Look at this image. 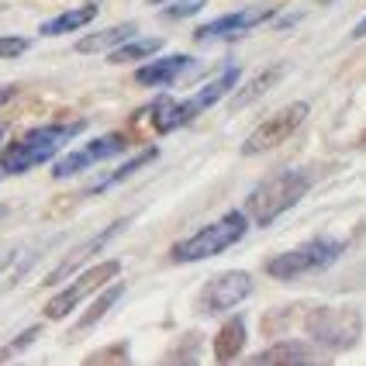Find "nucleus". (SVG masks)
<instances>
[{"instance_id":"f257e3e1","label":"nucleus","mask_w":366,"mask_h":366,"mask_svg":"<svg viewBox=\"0 0 366 366\" xmlns=\"http://www.w3.org/2000/svg\"><path fill=\"white\" fill-rule=\"evenodd\" d=\"M307 180L305 173H280V177H269L263 180L249 197H245V211L252 214L256 224H273L284 211H290L294 204L307 194Z\"/></svg>"},{"instance_id":"f03ea898","label":"nucleus","mask_w":366,"mask_h":366,"mask_svg":"<svg viewBox=\"0 0 366 366\" xmlns=\"http://www.w3.org/2000/svg\"><path fill=\"white\" fill-rule=\"evenodd\" d=\"M245 232H249V222H245L242 211H228V214L218 218L214 224H207V228H201V232H194L190 239H183V242L173 245V259H177V263L211 259V256H218V252H224V249H232Z\"/></svg>"},{"instance_id":"7ed1b4c3","label":"nucleus","mask_w":366,"mask_h":366,"mask_svg":"<svg viewBox=\"0 0 366 366\" xmlns=\"http://www.w3.org/2000/svg\"><path fill=\"white\" fill-rule=\"evenodd\" d=\"M346 245L335 242V239H311V242L297 245L290 252H280L266 263V273L277 277V280H297V277H307V273H318V269H328L342 256Z\"/></svg>"},{"instance_id":"20e7f679","label":"nucleus","mask_w":366,"mask_h":366,"mask_svg":"<svg viewBox=\"0 0 366 366\" xmlns=\"http://www.w3.org/2000/svg\"><path fill=\"white\" fill-rule=\"evenodd\" d=\"M307 335L325 349H352L363 335V315L356 307H318L307 318Z\"/></svg>"},{"instance_id":"39448f33","label":"nucleus","mask_w":366,"mask_h":366,"mask_svg":"<svg viewBox=\"0 0 366 366\" xmlns=\"http://www.w3.org/2000/svg\"><path fill=\"white\" fill-rule=\"evenodd\" d=\"M118 273H122V263H118V259H104V263L90 266L83 277H76V280L66 287V290H59V294L45 305V318H52V322H56V318H66L73 307L80 305L83 297L97 294V290H101L104 284H111Z\"/></svg>"},{"instance_id":"423d86ee","label":"nucleus","mask_w":366,"mask_h":366,"mask_svg":"<svg viewBox=\"0 0 366 366\" xmlns=\"http://www.w3.org/2000/svg\"><path fill=\"white\" fill-rule=\"evenodd\" d=\"M307 118V104L305 101H294L287 104L284 111H277L273 118H266L249 139L242 142V152L245 156H259V152H269V149H277V145H284Z\"/></svg>"},{"instance_id":"0eeeda50","label":"nucleus","mask_w":366,"mask_h":366,"mask_svg":"<svg viewBox=\"0 0 366 366\" xmlns=\"http://www.w3.org/2000/svg\"><path fill=\"white\" fill-rule=\"evenodd\" d=\"M252 294V277L245 269H228V273H218L211 277L201 290V311L204 315H222V311H232L235 305H242L245 297Z\"/></svg>"},{"instance_id":"6e6552de","label":"nucleus","mask_w":366,"mask_h":366,"mask_svg":"<svg viewBox=\"0 0 366 366\" xmlns=\"http://www.w3.org/2000/svg\"><path fill=\"white\" fill-rule=\"evenodd\" d=\"M118 152H124V135H118V132H114V135H101V139H94V142L83 145L80 152L59 159L56 169H52V177H73V173H80L86 166L101 163V159H111V156H118Z\"/></svg>"},{"instance_id":"1a4fd4ad","label":"nucleus","mask_w":366,"mask_h":366,"mask_svg":"<svg viewBox=\"0 0 366 366\" xmlns=\"http://www.w3.org/2000/svg\"><path fill=\"white\" fill-rule=\"evenodd\" d=\"M122 228H128V218H122V222H114V224H111V228H104V232H97L94 239H86V242H80V245H76V249H69V252H66V259H62V263L56 266L52 273H49V280H45V287H56V284H62V280H66V277H69L73 269H80V266H83V259H90L94 252H101L104 245L111 242V239H114V235H118Z\"/></svg>"},{"instance_id":"9d476101","label":"nucleus","mask_w":366,"mask_h":366,"mask_svg":"<svg viewBox=\"0 0 366 366\" xmlns=\"http://www.w3.org/2000/svg\"><path fill=\"white\" fill-rule=\"evenodd\" d=\"M80 132H83V122L80 124H45V128L24 132V142L31 149L35 163H45V159H52L62 145L69 142L73 135H80Z\"/></svg>"},{"instance_id":"9b49d317","label":"nucleus","mask_w":366,"mask_h":366,"mask_svg":"<svg viewBox=\"0 0 366 366\" xmlns=\"http://www.w3.org/2000/svg\"><path fill=\"white\" fill-rule=\"evenodd\" d=\"M273 18V11H266V7H252V11H235V14H224V18L211 21V24H201L197 28V35L194 39H228V35H239V31H249V28H256V24H263V21Z\"/></svg>"},{"instance_id":"f8f14e48","label":"nucleus","mask_w":366,"mask_h":366,"mask_svg":"<svg viewBox=\"0 0 366 366\" xmlns=\"http://www.w3.org/2000/svg\"><path fill=\"white\" fill-rule=\"evenodd\" d=\"M239 76H242V69H239V66H228V69H224L222 76H218V80H211V83H207V86H204L201 94H197V97L183 101V104H180L183 122H194V118L201 114L204 107H211V104H218V101H222L224 94H228V90H232V86L239 83Z\"/></svg>"},{"instance_id":"ddd939ff","label":"nucleus","mask_w":366,"mask_h":366,"mask_svg":"<svg viewBox=\"0 0 366 366\" xmlns=\"http://www.w3.org/2000/svg\"><path fill=\"white\" fill-rule=\"evenodd\" d=\"M190 66H194L190 56H166V59H156V62H149V66H142L135 73V80L142 83V86H166V83H173Z\"/></svg>"},{"instance_id":"4468645a","label":"nucleus","mask_w":366,"mask_h":366,"mask_svg":"<svg viewBox=\"0 0 366 366\" xmlns=\"http://www.w3.org/2000/svg\"><path fill=\"white\" fill-rule=\"evenodd\" d=\"M135 31H139V28H135L132 21H124V24H114V28H104L97 35H86V39H80L73 49L83 52V56H90V52H111V49H118L122 41L132 39Z\"/></svg>"},{"instance_id":"2eb2a0df","label":"nucleus","mask_w":366,"mask_h":366,"mask_svg":"<svg viewBox=\"0 0 366 366\" xmlns=\"http://www.w3.org/2000/svg\"><path fill=\"white\" fill-rule=\"evenodd\" d=\"M245 346V322L235 315V318H228L222 325V332L214 335V360L218 363H232Z\"/></svg>"},{"instance_id":"dca6fc26","label":"nucleus","mask_w":366,"mask_h":366,"mask_svg":"<svg viewBox=\"0 0 366 366\" xmlns=\"http://www.w3.org/2000/svg\"><path fill=\"white\" fill-rule=\"evenodd\" d=\"M315 360V352H311V346L307 342H273L269 349H263V352H256L252 356V363H311Z\"/></svg>"},{"instance_id":"f3484780","label":"nucleus","mask_w":366,"mask_h":366,"mask_svg":"<svg viewBox=\"0 0 366 366\" xmlns=\"http://www.w3.org/2000/svg\"><path fill=\"white\" fill-rule=\"evenodd\" d=\"M280 76H284V66H269V69H263L259 76H252V80H249L242 90H239V97H232V111H242L245 104L259 101V97H263L266 90L280 80Z\"/></svg>"},{"instance_id":"a211bd4d","label":"nucleus","mask_w":366,"mask_h":366,"mask_svg":"<svg viewBox=\"0 0 366 366\" xmlns=\"http://www.w3.org/2000/svg\"><path fill=\"white\" fill-rule=\"evenodd\" d=\"M94 18H97V7L86 4V7H76V11H66L59 18L45 21V24H41V35H66V31H76L83 24H90Z\"/></svg>"},{"instance_id":"6ab92c4d","label":"nucleus","mask_w":366,"mask_h":366,"mask_svg":"<svg viewBox=\"0 0 366 366\" xmlns=\"http://www.w3.org/2000/svg\"><path fill=\"white\" fill-rule=\"evenodd\" d=\"M122 294H124V284H111V290H104L101 297H97L94 305H90L86 311H83V318L76 322V332H83V328H90V325H97V322H101L104 315H107L111 307H114L118 301H122Z\"/></svg>"},{"instance_id":"aec40b11","label":"nucleus","mask_w":366,"mask_h":366,"mask_svg":"<svg viewBox=\"0 0 366 366\" xmlns=\"http://www.w3.org/2000/svg\"><path fill=\"white\" fill-rule=\"evenodd\" d=\"M163 49V39H135V41H122L114 52H111V62H139L145 56H152V52H159Z\"/></svg>"},{"instance_id":"412c9836","label":"nucleus","mask_w":366,"mask_h":366,"mask_svg":"<svg viewBox=\"0 0 366 366\" xmlns=\"http://www.w3.org/2000/svg\"><path fill=\"white\" fill-rule=\"evenodd\" d=\"M31 166H35V156H31V149H28L24 139L11 142L7 149H0V173H24Z\"/></svg>"},{"instance_id":"4be33fe9","label":"nucleus","mask_w":366,"mask_h":366,"mask_svg":"<svg viewBox=\"0 0 366 366\" xmlns=\"http://www.w3.org/2000/svg\"><path fill=\"white\" fill-rule=\"evenodd\" d=\"M156 156H159V152H156V149H145V152H139V156H135V159H128V163H124L122 169H114V173H111V177H107V180H101V183H97V187H94V190H107V187H114V183L128 180V177H132V173H139V169H142L145 163H152V159H156Z\"/></svg>"},{"instance_id":"5701e85b","label":"nucleus","mask_w":366,"mask_h":366,"mask_svg":"<svg viewBox=\"0 0 366 366\" xmlns=\"http://www.w3.org/2000/svg\"><path fill=\"white\" fill-rule=\"evenodd\" d=\"M152 124H156V132H173V128H180V101H169V97H163V101L152 107Z\"/></svg>"},{"instance_id":"b1692460","label":"nucleus","mask_w":366,"mask_h":366,"mask_svg":"<svg viewBox=\"0 0 366 366\" xmlns=\"http://www.w3.org/2000/svg\"><path fill=\"white\" fill-rule=\"evenodd\" d=\"M28 45H31V41L21 39V35H4V39H0V59H18V56L28 52Z\"/></svg>"},{"instance_id":"393cba45","label":"nucleus","mask_w":366,"mask_h":366,"mask_svg":"<svg viewBox=\"0 0 366 366\" xmlns=\"http://www.w3.org/2000/svg\"><path fill=\"white\" fill-rule=\"evenodd\" d=\"M201 4L204 0H177L173 7H166V18H190L201 11Z\"/></svg>"},{"instance_id":"a878e982","label":"nucleus","mask_w":366,"mask_h":366,"mask_svg":"<svg viewBox=\"0 0 366 366\" xmlns=\"http://www.w3.org/2000/svg\"><path fill=\"white\" fill-rule=\"evenodd\" d=\"M35 335H39V328H28V332H21L18 339H14V342H11V346L4 349V352H0V356H11V352H18V349H24V346H28V342H31V339H35Z\"/></svg>"},{"instance_id":"bb28decb","label":"nucleus","mask_w":366,"mask_h":366,"mask_svg":"<svg viewBox=\"0 0 366 366\" xmlns=\"http://www.w3.org/2000/svg\"><path fill=\"white\" fill-rule=\"evenodd\" d=\"M101 360H128L124 352H97V356H90V363H101Z\"/></svg>"},{"instance_id":"cd10ccee","label":"nucleus","mask_w":366,"mask_h":366,"mask_svg":"<svg viewBox=\"0 0 366 366\" xmlns=\"http://www.w3.org/2000/svg\"><path fill=\"white\" fill-rule=\"evenodd\" d=\"M352 39H366V18L360 21V24H356V28H352Z\"/></svg>"},{"instance_id":"c85d7f7f","label":"nucleus","mask_w":366,"mask_h":366,"mask_svg":"<svg viewBox=\"0 0 366 366\" xmlns=\"http://www.w3.org/2000/svg\"><path fill=\"white\" fill-rule=\"evenodd\" d=\"M14 97V86H0V104H7Z\"/></svg>"},{"instance_id":"c756f323","label":"nucleus","mask_w":366,"mask_h":366,"mask_svg":"<svg viewBox=\"0 0 366 366\" xmlns=\"http://www.w3.org/2000/svg\"><path fill=\"white\" fill-rule=\"evenodd\" d=\"M360 149H366V132H363V135H360Z\"/></svg>"},{"instance_id":"7c9ffc66","label":"nucleus","mask_w":366,"mask_h":366,"mask_svg":"<svg viewBox=\"0 0 366 366\" xmlns=\"http://www.w3.org/2000/svg\"><path fill=\"white\" fill-rule=\"evenodd\" d=\"M0 139H4V124H0Z\"/></svg>"},{"instance_id":"2f4dec72","label":"nucleus","mask_w":366,"mask_h":366,"mask_svg":"<svg viewBox=\"0 0 366 366\" xmlns=\"http://www.w3.org/2000/svg\"><path fill=\"white\" fill-rule=\"evenodd\" d=\"M152 4H163V0H152Z\"/></svg>"}]
</instances>
